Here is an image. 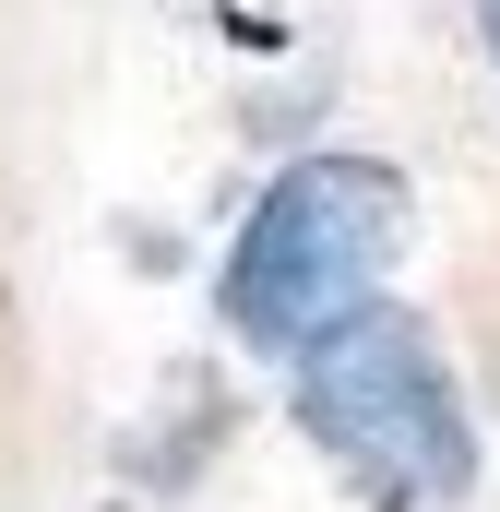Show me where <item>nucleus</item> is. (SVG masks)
<instances>
[{"instance_id": "obj_1", "label": "nucleus", "mask_w": 500, "mask_h": 512, "mask_svg": "<svg viewBox=\"0 0 500 512\" xmlns=\"http://www.w3.org/2000/svg\"><path fill=\"white\" fill-rule=\"evenodd\" d=\"M393 251H405V179L381 155H298L227 251V334L250 358H310L322 334L381 310Z\"/></svg>"}, {"instance_id": "obj_2", "label": "nucleus", "mask_w": 500, "mask_h": 512, "mask_svg": "<svg viewBox=\"0 0 500 512\" xmlns=\"http://www.w3.org/2000/svg\"><path fill=\"white\" fill-rule=\"evenodd\" d=\"M298 417L381 512H453L477 489V417L417 310H358L346 334H322L298 358Z\"/></svg>"}, {"instance_id": "obj_3", "label": "nucleus", "mask_w": 500, "mask_h": 512, "mask_svg": "<svg viewBox=\"0 0 500 512\" xmlns=\"http://www.w3.org/2000/svg\"><path fill=\"white\" fill-rule=\"evenodd\" d=\"M477 12H489V60H500V0H477Z\"/></svg>"}]
</instances>
